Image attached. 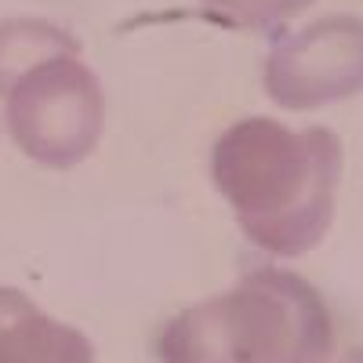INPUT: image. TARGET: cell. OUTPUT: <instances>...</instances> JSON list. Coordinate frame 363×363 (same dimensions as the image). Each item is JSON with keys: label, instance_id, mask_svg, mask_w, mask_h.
Masks as SVG:
<instances>
[{"label": "cell", "instance_id": "1", "mask_svg": "<svg viewBox=\"0 0 363 363\" xmlns=\"http://www.w3.org/2000/svg\"><path fill=\"white\" fill-rule=\"evenodd\" d=\"M345 149L330 128H287L247 116L211 149L215 189L251 244L277 258H301L335 225Z\"/></svg>", "mask_w": 363, "mask_h": 363}, {"label": "cell", "instance_id": "2", "mask_svg": "<svg viewBox=\"0 0 363 363\" xmlns=\"http://www.w3.org/2000/svg\"><path fill=\"white\" fill-rule=\"evenodd\" d=\"M233 363H330L338 352L327 298L291 269L262 265L218 294Z\"/></svg>", "mask_w": 363, "mask_h": 363}, {"label": "cell", "instance_id": "3", "mask_svg": "<svg viewBox=\"0 0 363 363\" xmlns=\"http://www.w3.org/2000/svg\"><path fill=\"white\" fill-rule=\"evenodd\" d=\"M8 131L29 160L77 167L99 149L106 95L77 55H55L26 69L8 91Z\"/></svg>", "mask_w": 363, "mask_h": 363}, {"label": "cell", "instance_id": "4", "mask_svg": "<svg viewBox=\"0 0 363 363\" xmlns=\"http://www.w3.org/2000/svg\"><path fill=\"white\" fill-rule=\"evenodd\" d=\"M265 95L280 109L313 113L363 95V15H323L269 51Z\"/></svg>", "mask_w": 363, "mask_h": 363}, {"label": "cell", "instance_id": "5", "mask_svg": "<svg viewBox=\"0 0 363 363\" xmlns=\"http://www.w3.org/2000/svg\"><path fill=\"white\" fill-rule=\"evenodd\" d=\"M0 363H95L80 327L48 316L18 287H0Z\"/></svg>", "mask_w": 363, "mask_h": 363}, {"label": "cell", "instance_id": "6", "mask_svg": "<svg viewBox=\"0 0 363 363\" xmlns=\"http://www.w3.org/2000/svg\"><path fill=\"white\" fill-rule=\"evenodd\" d=\"M157 359L160 363H233L229 359V345H225L218 294L174 313L160 327Z\"/></svg>", "mask_w": 363, "mask_h": 363}, {"label": "cell", "instance_id": "7", "mask_svg": "<svg viewBox=\"0 0 363 363\" xmlns=\"http://www.w3.org/2000/svg\"><path fill=\"white\" fill-rule=\"evenodd\" d=\"M80 44L51 22L40 18H8L0 22V95H8L11 84L55 55H77Z\"/></svg>", "mask_w": 363, "mask_h": 363}, {"label": "cell", "instance_id": "8", "mask_svg": "<svg viewBox=\"0 0 363 363\" xmlns=\"http://www.w3.org/2000/svg\"><path fill=\"white\" fill-rule=\"evenodd\" d=\"M200 4L240 29H272L280 22L298 18L301 11H309L316 0H200Z\"/></svg>", "mask_w": 363, "mask_h": 363}, {"label": "cell", "instance_id": "9", "mask_svg": "<svg viewBox=\"0 0 363 363\" xmlns=\"http://www.w3.org/2000/svg\"><path fill=\"white\" fill-rule=\"evenodd\" d=\"M330 363H363V345H352L345 352H335V359Z\"/></svg>", "mask_w": 363, "mask_h": 363}]
</instances>
